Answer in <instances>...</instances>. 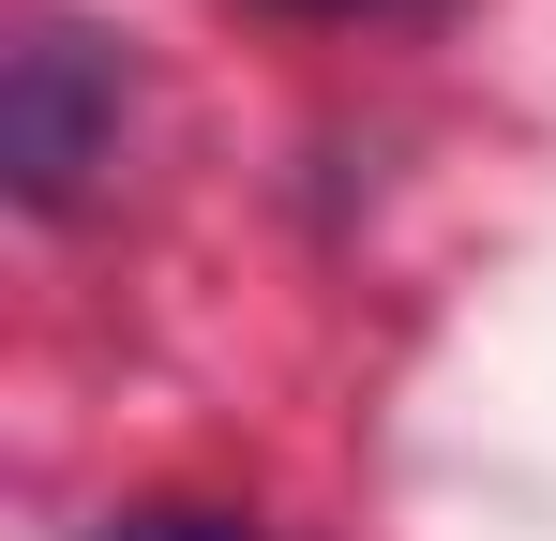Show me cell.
Here are the masks:
<instances>
[{
	"mask_svg": "<svg viewBox=\"0 0 556 541\" xmlns=\"http://www.w3.org/2000/svg\"><path fill=\"white\" fill-rule=\"evenodd\" d=\"M286 15H376V0H286Z\"/></svg>",
	"mask_w": 556,
	"mask_h": 541,
	"instance_id": "3957f363",
	"label": "cell"
},
{
	"mask_svg": "<svg viewBox=\"0 0 556 541\" xmlns=\"http://www.w3.org/2000/svg\"><path fill=\"white\" fill-rule=\"evenodd\" d=\"M105 151H121V61L76 15H15V46H0V180H15V211H76Z\"/></svg>",
	"mask_w": 556,
	"mask_h": 541,
	"instance_id": "6da1fadb",
	"label": "cell"
},
{
	"mask_svg": "<svg viewBox=\"0 0 556 541\" xmlns=\"http://www.w3.org/2000/svg\"><path fill=\"white\" fill-rule=\"evenodd\" d=\"M105 541H256L241 512H136V527H105Z\"/></svg>",
	"mask_w": 556,
	"mask_h": 541,
	"instance_id": "7a4b0ae2",
	"label": "cell"
}]
</instances>
